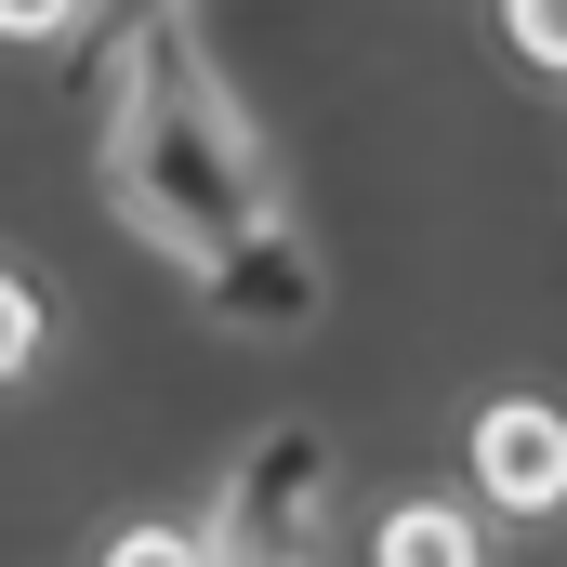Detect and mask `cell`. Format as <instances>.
<instances>
[{
  "label": "cell",
  "instance_id": "cell-1",
  "mask_svg": "<svg viewBox=\"0 0 567 567\" xmlns=\"http://www.w3.org/2000/svg\"><path fill=\"white\" fill-rule=\"evenodd\" d=\"M106 212L133 225L145 251H172L198 290L251 278L278 251V185H265V145L225 106V80L185 53V40H145L106 93Z\"/></svg>",
  "mask_w": 567,
  "mask_h": 567
},
{
  "label": "cell",
  "instance_id": "cell-2",
  "mask_svg": "<svg viewBox=\"0 0 567 567\" xmlns=\"http://www.w3.org/2000/svg\"><path fill=\"white\" fill-rule=\"evenodd\" d=\"M330 528V435L317 423H265L225 462V502H212V555L225 567H303Z\"/></svg>",
  "mask_w": 567,
  "mask_h": 567
},
{
  "label": "cell",
  "instance_id": "cell-3",
  "mask_svg": "<svg viewBox=\"0 0 567 567\" xmlns=\"http://www.w3.org/2000/svg\"><path fill=\"white\" fill-rule=\"evenodd\" d=\"M475 488L502 515H567V410L555 396H488L475 410Z\"/></svg>",
  "mask_w": 567,
  "mask_h": 567
},
{
  "label": "cell",
  "instance_id": "cell-4",
  "mask_svg": "<svg viewBox=\"0 0 567 567\" xmlns=\"http://www.w3.org/2000/svg\"><path fill=\"white\" fill-rule=\"evenodd\" d=\"M370 567H488V555H475L462 502H396V515L370 528Z\"/></svg>",
  "mask_w": 567,
  "mask_h": 567
},
{
  "label": "cell",
  "instance_id": "cell-5",
  "mask_svg": "<svg viewBox=\"0 0 567 567\" xmlns=\"http://www.w3.org/2000/svg\"><path fill=\"white\" fill-rule=\"evenodd\" d=\"M93 567H225V555H212V528H120Z\"/></svg>",
  "mask_w": 567,
  "mask_h": 567
},
{
  "label": "cell",
  "instance_id": "cell-6",
  "mask_svg": "<svg viewBox=\"0 0 567 567\" xmlns=\"http://www.w3.org/2000/svg\"><path fill=\"white\" fill-rule=\"evenodd\" d=\"M502 40H515L528 66H555V80H567V0H502Z\"/></svg>",
  "mask_w": 567,
  "mask_h": 567
},
{
  "label": "cell",
  "instance_id": "cell-7",
  "mask_svg": "<svg viewBox=\"0 0 567 567\" xmlns=\"http://www.w3.org/2000/svg\"><path fill=\"white\" fill-rule=\"evenodd\" d=\"M27 357H40V290H27L13 265H0V383H13Z\"/></svg>",
  "mask_w": 567,
  "mask_h": 567
},
{
  "label": "cell",
  "instance_id": "cell-8",
  "mask_svg": "<svg viewBox=\"0 0 567 567\" xmlns=\"http://www.w3.org/2000/svg\"><path fill=\"white\" fill-rule=\"evenodd\" d=\"M93 27V0H0V40H66Z\"/></svg>",
  "mask_w": 567,
  "mask_h": 567
}]
</instances>
